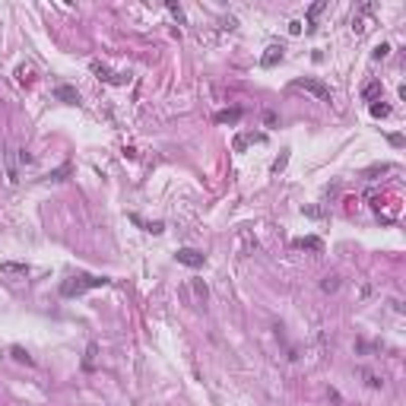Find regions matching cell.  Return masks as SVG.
<instances>
[{
    "label": "cell",
    "mask_w": 406,
    "mask_h": 406,
    "mask_svg": "<svg viewBox=\"0 0 406 406\" xmlns=\"http://www.w3.org/2000/svg\"><path fill=\"white\" fill-rule=\"evenodd\" d=\"M279 60H282V45H270L267 54L260 57V64H263V67H276Z\"/></svg>",
    "instance_id": "6"
},
{
    "label": "cell",
    "mask_w": 406,
    "mask_h": 406,
    "mask_svg": "<svg viewBox=\"0 0 406 406\" xmlns=\"http://www.w3.org/2000/svg\"><path fill=\"white\" fill-rule=\"evenodd\" d=\"M362 378L368 381V387H381V384H384V381L378 378V374H371V371H362Z\"/></svg>",
    "instance_id": "19"
},
{
    "label": "cell",
    "mask_w": 406,
    "mask_h": 406,
    "mask_svg": "<svg viewBox=\"0 0 406 406\" xmlns=\"http://www.w3.org/2000/svg\"><path fill=\"white\" fill-rule=\"evenodd\" d=\"M16 76H19V83H32V70H29V67H19Z\"/></svg>",
    "instance_id": "20"
},
{
    "label": "cell",
    "mask_w": 406,
    "mask_h": 406,
    "mask_svg": "<svg viewBox=\"0 0 406 406\" xmlns=\"http://www.w3.org/2000/svg\"><path fill=\"white\" fill-rule=\"evenodd\" d=\"M92 73H95L98 79H105V83H124V76H121V73H111V70L102 67L98 60H92Z\"/></svg>",
    "instance_id": "5"
},
{
    "label": "cell",
    "mask_w": 406,
    "mask_h": 406,
    "mask_svg": "<svg viewBox=\"0 0 406 406\" xmlns=\"http://www.w3.org/2000/svg\"><path fill=\"white\" fill-rule=\"evenodd\" d=\"M321 289H324V292H337V289H340V276H327V279L321 282Z\"/></svg>",
    "instance_id": "14"
},
{
    "label": "cell",
    "mask_w": 406,
    "mask_h": 406,
    "mask_svg": "<svg viewBox=\"0 0 406 406\" xmlns=\"http://www.w3.org/2000/svg\"><path fill=\"white\" fill-rule=\"evenodd\" d=\"M168 13H175L181 23H184V13H181V7H178V4H171V0H168Z\"/></svg>",
    "instance_id": "22"
},
{
    "label": "cell",
    "mask_w": 406,
    "mask_h": 406,
    "mask_svg": "<svg viewBox=\"0 0 406 406\" xmlns=\"http://www.w3.org/2000/svg\"><path fill=\"white\" fill-rule=\"evenodd\" d=\"M248 143H263V134H238L235 137V152H245Z\"/></svg>",
    "instance_id": "8"
},
{
    "label": "cell",
    "mask_w": 406,
    "mask_h": 406,
    "mask_svg": "<svg viewBox=\"0 0 406 406\" xmlns=\"http://www.w3.org/2000/svg\"><path fill=\"white\" fill-rule=\"evenodd\" d=\"M70 171H73V165H70V162H64V165H60V168H54V171H51V175H48V181H64V178L70 175Z\"/></svg>",
    "instance_id": "12"
},
{
    "label": "cell",
    "mask_w": 406,
    "mask_h": 406,
    "mask_svg": "<svg viewBox=\"0 0 406 406\" xmlns=\"http://www.w3.org/2000/svg\"><path fill=\"white\" fill-rule=\"evenodd\" d=\"M216 121H219V124H238V121H241V108L219 111V115H216Z\"/></svg>",
    "instance_id": "9"
},
{
    "label": "cell",
    "mask_w": 406,
    "mask_h": 406,
    "mask_svg": "<svg viewBox=\"0 0 406 406\" xmlns=\"http://www.w3.org/2000/svg\"><path fill=\"white\" fill-rule=\"evenodd\" d=\"M374 92H378V83H368V86H365V98H371Z\"/></svg>",
    "instance_id": "23"
},
{
    "label": "cell",
    "mask_w": 406,
    "mask_h": 406,
    "mask_svg": "<svg viewBox=\"0 0 406 406\" xmlns=\"http://www.w3.org/2000/svg\"><path fill=\"white\" fill-rule=\"evenodd\" d=\"M108 286V276H95V273H76L60 282V295L64 298H73V295H83V292H92V289H102Z\"/></svg>",
    "instance_id": "1"
},
{
    "label": "cell",
    "mask_w": 406,
    "mask_h": 406,
    "mask_svg": "<svg viewBox=\"0 0 406 406\" xmlns=\"http://www.w3.org/2000/svg\"><path fill=\"white\" fill-rule=\"evenodd\" d=\"M54 95H57L60 102H67V105H79V92H76L73 86H57Z\"/></svg>",
    "instance_id": "7"
},
{
    "label": "cell",
    "mask_w": 406,
    "mask_h": 406,
    "mask_svg": "<svg viewBox=\"0 0 406 406\" xmlns=\"http://www.w3.org/2000/svg\"><path fill=\"white\" fill-rule=\"evenodd\" d=\"M175 257H178V263H184V267H203V260H207V257H203V251H197V248H178V254H175Z\"/></svg>",
    "instance_id": "3"
},
{
    "label": "cell",
    "mask_w": 406,
    "mask_h": 406,
    "mask_svg": "<svg viewBox=\"0 0 406 406\" xmlns=\"http://www.w3.org/2000/svg\"><path fill=\"white\" fill-rule=\"evenodd\" d=\"M324 7H327V4H314V7L308 10V29H311V23H314V16H318V13H321Z\"/></svg>",
    "instance_id": "21"
},
{
    "label": "cell",
    "mask_w": 406,
    "mask_h": 406,
    "mask_svg": "<svg viewBox=\"0 0 406 406\" xmlns=\"http://www.w3.org/2000/svg\"><path fill=\"white\" fill-rule=\"evenodd\" d=\"M387 54H390V45H387V42H381L378 48H374V54H371V57H374V60H384Z\"/></svg>",
    "instance_id": "16"
},
{
    "label": "cell",
    "mask_w": 406,
    "mask_h": 406,
    "mask_svg": "<svg viewBox=\"0 0 406 406\" xmlns=\"http://www.w3.org/2000/svg\"><path fill=\"white\" fill-rule=\"evenodd\" d=\"M295 248H311V251H318V248H321V241H318V238H298V241H295Z\"/></svg>",
    "instance_id": "15"
},
{
    "label": "cell",
    "mask_w": 406,
    "mask_h": 406,
    "mask_svg": "<svg viewBox=\"0 0 406 406\" xmlns=\"http://www.w3.org/2000/svg\"><path fill=\"white\" fill-rule=\"evenodd\" d=\"M295 89H304V92H311L318 102H333V95H330V89L321 83V79H308V76H301V79H295L292 83Z\"/></svg>",
    "instance_id": "2"
},
{
    "label": "cell",
    "mask_w": 406,
    "mask_h": 406,
    "mask_svg": "<svg viewBox=\"0 0 406 406\" xmlns=\"http://www.w3.org/2000/svg\"><path fill=\"white\" fill-rule=\"evenodd\" d=\"M130 222H137V226H143V232H152V235H159V232H165V226H162V222H143L134 213V216H130Z\"/></svg>",
    "instance_id": "10"
},
{
    "label": "cell",
    "mask_w": 406,
    "mask_h": 406,
    "mask_svg": "<svg viewBox=\"0 0 406 406\" xmlns=\"http://www.w3.org/2000/svg\"><path fill=\"white\" fill-rule=\"evenodd\" d=\"M190 289H194V295H197V304H207V295H210V292H207V282H203V279H194V282H190Z\"/></svg>",
    "instance_id": "11"
},
{
    "label": "cell",
    "mask_w": 406,
    "mask_h": 406,
    "mask_svg": "<svg viewBox=\"0 0 406 406\" xmlns=\"http://www.w3.org/2000/svg\"><path fill=\"white\" fill-rule=\"evenodd\" d=\"M10 352H13V359L16 362H26V365H35V359H32V355H29L23 346H13V349H10Z\"/></svg>",
    "instance_id": "13"
},
{
    "label": "cell",
    "mask_w": 406,
    "mask_h": 406,
    "mask_svg": "<svg viewBox=\"0 0 406 406\" xmlns=\"http://www.w3.org/2000/svg\"><path fill=\"white\" fill-rule=\"evenodd\" d=\"M0 276H10V279H26V276H29V263H13V260H4V263H0Z\"/></svg>",
    "instance_id": "4"
},
{
    "label": "cell",
    "mask_w": 406,
    "mask_h": 406,
    "mask_svg": "<svg viewBox=\"0 0 406 406\" xmlns=\"http://www.w3.org/2000/svg\"><path fill=\"white\" fill-rule=\"evenodd\" d=\"M371 115H374V118H387V115H390V105H378V102H374V105H371Z\"/></svg>",
    "instance_id": "17"
},
{
    "label": "cell",
    "mask_w": 406,
    "mask_h": 406,
    "mask_svg": "<svg viewBox=\"0 0 406 406\" xmlns=\"http://www.w3.org/2000/svg\"><path fill=\"white\" fill-rule=\"evenodd\" d=\"M95 352H98V346H95V343H89V349H86V359H83V365H86V368H92V359H95Z\"/></svg>",
    "instance_id": "18"
}]
</instances>
